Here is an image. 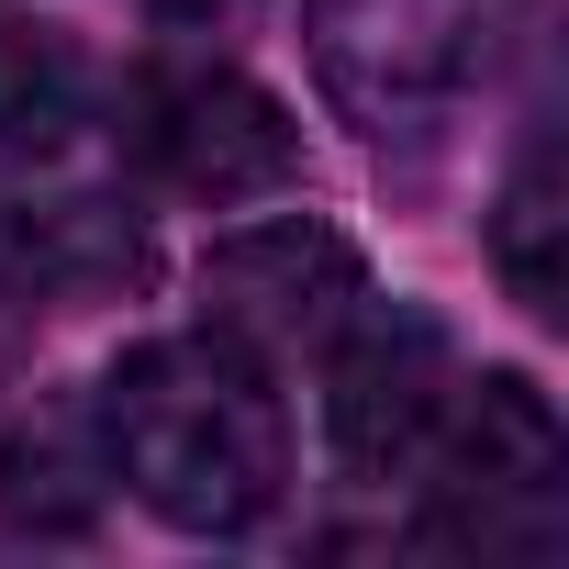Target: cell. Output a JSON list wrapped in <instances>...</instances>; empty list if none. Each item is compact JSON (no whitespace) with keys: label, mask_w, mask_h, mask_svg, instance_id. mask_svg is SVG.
Listing matches in <instances>:
<instances>
[{"label":"cell","mask_w":569,"mask_h":569,"mask_svg":"<svg viewBox=\"0 0 569 569\" xmlns=\"http://www.w3.org/2000/svg\"><path fill=\"white\" fill-rule=\"evenodd\" d=\"M358 302H369V268H358V246H347L336 223H313V212L246 223V234H223V246L201 257V325H212L223 347H246L257 369L313 358Z\"/></svg>","instance_id":"6"},{"label":"cell","mask_w":569,"mask_h":569,"mask_svg":"<svg viewBox=\"0 0 569 569\" xmlns=\"http://www.w3.org/2000/svg\"><path fill=\"white\" fill-rule=\"evenodd\" d=\"M112 146L179 201H268L302 179V123L212 46H157L112 90Z\"/></svg>","instance_id":"4"},{"label":"cell","mask_w":569,"mask_h":569,"mask_svg":"<svg viewBox=\"0 0 569 569\" xmlns=\"http://www.w3.org/2000/svg\"><path fill=\"white\" fill-rule=\"evenodd\" d=\"M502 12L513 0H302V46L336 123L369 146H436L491 79Z\"/></svg>","instance_id":"3"},{"label":"cell","mask_w":569,"mask_h":569,"mask_svg":"<svg viewBox=\"0 0 569 569\" xmlns=\"http://www.w3.org/2000/svg\"><path fill=\"white\" fill-rule=\"evenodd\" d=\"M157 23H179V34H223V23H246L257 0H146Z\"/></svg>","instance_id":"12"},{"label":"cell","mask_w":569,"mask_h":569,"mask_svg":"<svg viewBox=\"0 0 569 569\" xmlns=\"http://www.w3.org/2000/svg\"><path fill=\"white\" fill-rule=\"evenodd\" d=\"M313 358H325V447H336V469L347 480H413V458L436 447V425H447V402L469 380L458 336L425 302L369 291Z\"/></svg>","instance_id":"5"},{"label":"cell","mask_w":569,"mask_h":569,"mask_svg":"<svg viewBox=\"0 0 569 569\" xmlns=\"http://www.w3.org/2000/svg\"><path fill=\"white\" fill-rule=\"evenodd\" d=\"M112 447H101V413L90 391L79 402H23L0 425V525L23 536H90L101 502H112Z\"/></svg>","instance_id":"7"},{"label":"cell","mask_w":569,"mask_h":569,"mask_svg":"<svg viewBox=\"0 0 569 569\" xmlns=\"http://www.w3.org/2000/svg\"><path fill=\"white\" fill-rule=\"evenodd\" d=\"M34 313H46V291H34V268H23L12 223H0V380L23 369V347H34Z\"/></svg>","instance_id":"11"},{"label":"cell","mask_w":569,"mask_h":569,"mask_svg":"<svg viewBox=\"0 0 569 569\" xmlns=\"http://www.w3.org/2000/svg\"><path fill=\"white\" fill-rule=\"evenodd\" d=\"M79 123H90V57H79V34L0 12V168H46Z\"/></svg>","instance_id":"10"},{"label":"cell","mask_w":569,"mask_h":569,"mask_svg":"<svg viewBox=\"0 0 569 569\" xmlns=\"http://www.w3.org/2000/svg\"><path fill=\"white\" fill-rule=\"evenodd\" d=\"M413 480H425V547L558 558L569 536V425L525 369H469Z\"/></svg>","instance_id":"2"},{"label":"cell","mask_w":569,"mask_h":569,"mask_svg":"<svg viewBox=\"0 0 569 569\" xmlns=\"http://www.w3.org/2000/svg\"><path fill=\"white\" fill-rule=\"evenodd\" d=\"M23 268L46 302H101V291H134L146 279V223L101 190H57V201H0Z\"/></svg>","instance_id":"8"},{"label":"cell","mask_w":569,"mask_h":569,"mask_svg":"<svg viewBox=\"0 0 569 569\" xmlns=\"http://www.w3.org/2000/svg\"><path fill=\"white\" fill-rule=\"evenodd\" d=\"M491 268L536 325L569 313V190H558V134L547 123L525 134V157H513V179L491 201Z\"/></svg>","instance_id":"9"},{"label":"cell","mask_w":569,"mask_h":569,"mask_svg":"<svg viewBox=\"0 0 569 569\" xmlns=\"http://www.w3.org/2000/svg\"><path fill=\"white\" fill-rule=\"evenodd\" d=\"M90 413H101L112 480L179 536H246L291 491V413H279L268 369L212 325L123 347Z\"/></svg>","instance_id":"1"}]
</instances>
